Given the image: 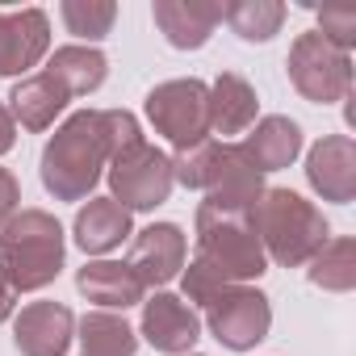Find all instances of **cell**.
Listing matches in <instances>:
<instances>
[{
    "label": "cell",
    "instance_id": "4316f807",
    "mask_svg": "<svg viewBox=\"0 0 356 356\" xmlns=\"http://www.w3.org/2000/svg\"><path fill=\"white\" fill-rule=\"evenodd\" d=\"M181 285H185L189 306H202V310H206V306H210V302H214L227 285H231V281H222L214 268H206L202 260H193L189 268H181Z\"/></svg>",
    "mask_w": 356,
    "mask_h": 356
},
{
    "label": "cell",
    "instance_id": "ffe728a7",
    "mask_svg": "<svg viewBox=\"0 0 356 356\" xmlns=\"http://www.w3.org/2000/svg\"><path fill=\"white\" fill-rule=\"evenodd\" d=\"M72 235L84 256H105L122 239H130V210H122L113 197H88V206H80L72 222Z\"/></svg>",
    "mask_w": 356,
    "mask_h": 356
},
{
    "label": "cell",
    "instance_id": "9a60e30c",
    "mask_svg": "<svg viewBox=\"0 0 356 356\" xmlns=\"http://www.w3.org/2000/svg\"><path fill=\"white\" fill-rule=\"evenodd\" d=\"M151 17L168 47L176 51H202L222 22V0H155Z\"/></svg>",
    "mask_w": 356,
    "mask_h": 356
},
{
    "label": "cell",
    "instance_id": "277c9868",
    "mask_svg": "<svg viewBox=\"0 0 356 356\" xmlns=\"http://www.w3.org/2000/svg\"><path fill=\"white\" fill-rule=\"evenodd\" d=\"M197 260L231 285H248L260 273H268V256L260 248L252 218H227L202 206H197Z\"/></svg>",
    "mask_w": 356,
    "mask_h": 356
},
{
    "label": "cell",
    "instance_id": "52a82bcc",
    "mask_svg": "<svg viewBox=\"0 0 356 356\" xmlns=\"http://www.w3.org/2000/svg\"><path fill=\"white\" fill-rule=\"evenodd\" d=\"M109 197L122 206V210H155V206H163L168 197H172V159L159 151V147H151L147 138L143 143H134L130 151H122V155H113L109 159Z\"/></svg>",
    "mask_w": 356,
    "mask_h": 356
},
{
    "label": "cell",
    "instance_id": "e0dca14e",
    "mask_svg": "<svg viewBox=\"0 0 356 356\" xmlns=\"http://www.w3.org/2000/svg\"><path fill=\"white\" fill-rule=\"evenodd\" d=\"M76 289L92 302V306H105V310H126V306H143L147 298V285L134 277L130 264L122 260H88L80 273H76Z\"/></svg>",
    "mask_w": 356,
    "mask_h": 356
},
{
    "label": "cell",
    "instance_id": "1f68e13d",
    "mask_svg": "<svg viewBox=\"0 0 356 356\" xmlns=\"http://www.w3.org/2000/svg\"><path fill=\"white\" fill-rule=\"evenodd\" d=\"M13 306H17V293H13V285L5 281V273H0V323L13 318Z\"/></svg>",
    "mask_w": 356,
    "mask_h": 356
},
{
    "label": "cell",
    "instance_id": "4fadbf2b",
    "mask_svg": "<svg viewBox=\"0 0 356 356\" xmlns=\"http://www.w3.org/2000/svg\"><path fill=\"white\" fill-rule=\"evenodd\" d=\"M306 181L323 202L348 206L356 197V143L348 134H327L306 155Z\"/></svg>",
    "mask_w": 356,
    "mask_h": 356
},
{
    "label": "cell",
    "instance_id": "6da1fadb",
    "mask_svg": "<svg viewBox=\"0 0 356 356\" xmlns=\"http://www.w3.org/2000/svg\"><path fill=\"white\" fill-rule=\"evenodd\" d=\"M105 168H109V143H105L101 109L72 113L42 147V163H38L42 189L55 202H84L97 189Z\"/></svg>",
    "mask_w": 356,
    "mask_h": 356
},
{
    "label": "cell",
    "instance_id": "7a4b0ae2",
    "mask_svg": "<svg viewBox=\"0 0 356 356\" xmlns=\"http://www.w3.org/2000/svg\"><path fill=\"white\" fill-rule=\"evenodd\" d=\"M63 227L47 210H17L0 227V273L13 293L47 289L63 273Z\"/></svg>",
    "mask_w": 356,
    "mask_h": 356
},
{
    "label": "cell",
    "instance_id": "f546056e",
    "mask_svg": "<svg viewBox=\"0 0 356 356\" xmlns=\"http://www.w3.org/2000/svg\"><path fill=\"white\" fill-rule=\"evenodd\" d=\"M17 206H22V185L9 168H0V227L17 214Z\"/></svg>",
    "mask_w": 356,
    "mask_h": 356
},
{
    "label": "cell",
    "instance_id": "30bf717a",
    "mask_svg": "<svg viewBox=\"0 0 356 356\" xmlns=\"http://www.w3.org/2000/svg\"><path fill=\"white\" fill-rule=\"evenodd\" d=\"M138 335L163 356H189L197 348V339H202V318H197V310L185 298L159 289L155 298H143Z\"/></svg>",
    "mask_w": 356,
    "mask_h": 356
},
{
    "label": "cell",
    "instance_id": "7402d4cb",
    "mask_svg": "<svg viewBox=\"0 0 356 356\" xmlns=\"http://www.w3.org/2000/svg\"><path fill=\"white\" fill-rule=\"evenodd\" d=\"M76 327H80V356H134L138 352V331L113 310H92Z\"/></svg>",
    "mask_w": 356,
    "mask_h": 356
},
{
    "label": "cell",
    "instance_id": "d4e9b609",
    "mask_svg": "<svg viewBox=\"0 0 356 356\" xmlns=\"http://www.w3.org/2000/svg\"><path fill=\"white\" fill-rule=\"evenodd\" d=\"M59 17H63L67 34H76L84 42H101L118 22V5L113 0H63Z\"/></svg>",
    "mask_w": 356,
    "mask_h": 356
},
{
    "label": "cell",
    "instance_id": "2e32d148",
    "mask_svg": "<svg viewBox=\"0 0 356 356\" xmlns=\"http://www.w3.org/2000/svg\"><path fill=\"white\" fill-rule=\"evenodd\" d=\"M239 151H243V159L264 176V172H281V168H289L298 155H302V126L293 122V118H285V113H268V118H260L252 130H248V138L243 143H235Z\"/></svg>",
    "mask_w": 356,
    "mask_h": 356
},
{
    "label": "cell",
    "instance_id": "5b68a950",
    "mask_svg": "<svg viewBox=\"0 0 356 356\" xmlns=\"http://www.w3.org/2000/svg\"><path fill=\"white\" fill-rule=\"evenodd\" d=\"M147 122L176 151L210 138V84L202 80H163L147 92Z\"/></svg>",
    "mask_w": 356,
    "mask_h": 356
},
{
    "label": "cell",
    "instance_id": "cb8c5ba5",
    "mask_svg": "<svg viewBox=\"0 0 356 356\" xmlns=\"http://www.w3.org/2000/svg\"><path fill=\"white\" fill-rule=\"evenodd\" d=\"M222 22L243 42H268L285 26V5H277V0H231V5H222Z\"/></svg>",
    "mask_w": 356,
    "mask_h": 356
},
{
    "label": "cell",
    "instance_id": "44dd1931",
    "mask_svg": "<svg viewBox=\"0 0 356 356\" xmlns=\"http://www.w3.org/2000/svg\"><path fill=\"white\" fill-rule=\"evenodd\" d=\"M42 72L55 76L72 97H88V92H97V88L105 84L109 59H105L97 47H59Z\"/></svg>",
    "mask_w": 356,
    "mask_h": 356
},
{
    "label": "cell",
    "instance_id": "5bb4252c",
    "mask_svg": "<svg viewBox=\"0 0 356 356\" xmlns=\"http://www.w3.org/2000/svg\"><path fill=\"white\" fill-rule=\"evenodd\" d=\"M76 335V314L63 302H30L13 318V343L22 356H63Z\"/></svg>",
    "mask_w": 356,
    "mask_h": 356
},
{
    "label": "cell",
    "instance_id": "3957f363",
    "mask_svg": "<svg viewBox=\"0 0 356 356\" xmlns=\"http://www.w3.org/2000/svg\"><path fill=\"white\" fill-rule=\"evenodd\" d=\"M252 227L260 235L264 256L281 268L310 264V256L331 239L323 210L293 189H264V197L252 214Z\"/></svg>",
    "mask_w": 356,
    "mask_h": 356
},
{
    "label": "cell",
    "instance_id": "8fae6325",
    "mask_svg": "<svg viewBox=\"0 0 356 356\" xmlns=\"http://www.w3.org/2000/svg\"><path fill=\"white\" fill-rule=\"evenodd\" d=\"M185 256H189V243H185V231L176 222H151L134 235V248H130V268L143 285H168L181 277L185 268Z\"/></svg>",
    "mask_w": 356,
    "mask_h": 356
},
{
    "label": "cell",
    "instance_id": "ba28073f",
    "mask_svg": "<svg viewBox=\"0 0 356 356\" xmlns=\"http://www.w3.org/2000/svg\"><path fill=\"white\" fill-rule=\"evenodd\" d=\"M206 327H210V335H214L222 348L248 352V348H256V343L268 335V327H273V306H268V298H264L260 289H252V285H227V289L206 306Z\"/></svg>",
    "mask_w": 356,
    "mask_h": 356
},
{
    "label": "cell",
    "instance_id": "9c48e42d",
    "mask_svg": "<svg viewBox=\"0 0 356 356\" xmlns=\"http://www.w3.org/2000/svg\"><path fill=\"white\" fill-rule=\"evenodd\" d=\"M202 193H206L202 210L227 214V218H252L260 197H264V176L243 159V151L235 143H222L218 159H214V172H210Z\"/></svg>",
    "mask_w": 356,
    "mask_h": 356
},
{
    "label": "cell",
    "instance_id": "83f0119b",
    "mask_svg": "<svg viewBox=\"0 0 356 356\" xmlns=\"http://www.w3.org/2000/svg\"><path fill=\"white\" fill-rule=\"evenodd\" d=\"M101 126H105V143H109V159L130 151L134 143H143V130H138V118L126 113V109H101Z\"/></svg>",
    "mask_w": 356,
    "mask_h": 356
},
{
    "label": "cell",
    "instance_id": "8992f818",
    "mask_svg": "<svg viewBox=\"0 0 356 356\" xmlns=\"http://www.w3.org/2000/svg\"><path fill=\"white\" fill-rule=\"evenodd\" d=\"M289 84L310 105H335L352 92V55L335 51L318 30H306L289 47Z\"/></svg>",
    "mask_w": 356,
    "mask_h": 356
},
{
    "label": "cell",
    "instance_id": "ac0fdd59",
    "mask_svg": "<svg viewBox=\"0 0 356 356\" xmlns=\"http://www.w3.org/2000/svg\"><path fill=\"white\" fill-rule=\"evenodd\" d=\"M67 101H72V92H67L55 76L34 72V76H22V80L13 84V92H9V113H13V122L26 126V130H47V126H55V118L67 109Z\"/></svg>",
    "mask_w": 356,
    "mask_h": 356
},
{
    "label": "cell",
    "instance_id": "484cf974",
    "mask_svg": "<svg viewBox=\"0 0 356 356\" xmlns=\"http://www.w3.org/2000/svg\"><path fill=\"white\" fill-rule=\"evenodd\" d=\"M218 147H222L218 138H202V143H193V147H185V151L168 155V159H172V181L202 193V189H206V181H210V172H214Z\"/></svg>",
    "mask_w": 356,
    "mask_h": 356
},
{
    "label": "cell",
    "instance_id": "d6986e66",
    "mask_svg": "<svg viewBox=\"0 0 356 356\" xmlns=\"http://www.w3.org/2000/svg\"><path fill=\"white\" fill-rule=\"evenodd\" d=\"M256 88L239 76V72H222L214 84H210V134H248L256 126Z\"/></svg>",
    "mask_w": 356,
    "mask_h": 356
},
{
    "label": "cell",
    "instance_id": "f1b7e54d",
    "mask_svg": "<svg viewBox=\"0 0 356 356\" xmlns=\"http://www.w3.org/2000/svg\"><path fill=\"white\" fill-rule=\"evenodd\" d=\"M318 34L335 51H348L352 55V47H356V13H348V9H323L318 13Z\"/></svg>",
    "mask_w": 356,
    "mask_h": 356
},
{
    "label": "cell",
    "instance_id": "d6a6232c",
    "mask_svg": "<svg viewBox=\"0 0 356 356\" xmlns=\"http://www.w3.org/2000/svg\"><path fill=\"white\" fill-rule=\"evenodd\" d=\"M189 356H202V352H189Z\"/></svg>",
    "mask_w": 356,
    "mask_h": 356
},
{
    "label": "cell",
    "instance_id": "7c38bea8",
    "mask_svg": "<svg viewBox=\"0 0 356 356\" xmlns=\"http://www.w3.org/2000/svg\"><path fill=\"white\" fill-rule=\"evenodd\" d=\"M51 51V22L42 9H0V76H26Z\"/></svg>",
    "mask_w": 356,
    "mask_h": 356
},
{
    "label": "cell",
    "instance_id": "603a6c76",
    "mask_svg": "<svg viewBox=\"0 0 356 356\" xmlns=\"http://www.w3.org/2000/svg\"><path fill=\"white\" fill-rule=\"evenodd\" d=\"M310 285L327 289V293H348L356 285V243L352 239H327L306 268Z\"/></svg>",
    "mask_w": 356,
    "mask_h": 356
},
{
    "label": "cell",
    "instance_id": "4dcf8cb0",
    "mask_svg": "<svg viewBox=\"0 0 356 356\" xmlns=\"http://www.w3.org/2000/svg\"><path fill=\"white\" fill-rule=\"evenodd\" d=\"M13 143H17V122H13L9 105L0 101V155H9V151H13Z\"/></svg>",
    "mask_w": 356,
    "mask_h": 356
}]
</instances>
